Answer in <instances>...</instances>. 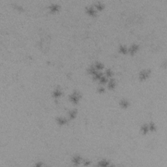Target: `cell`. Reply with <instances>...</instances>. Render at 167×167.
Segmentation results:
<instances>
[{"mask_svg": "<svg viewBox=\"0 0 167 167\" xmlns=\"http://www.w3.org/2000/svg\"><path fill=\"white\" fill-rule=\"evenodd\" d=\"M151 71L150 69H143L138 73V79L141 81H144L150 77Z\"/></svg>", "mask_w": 167, "mask_h": 167, "instance_id": "7a4b0ae2", "label": "cell"}, {"mask_svg": "<svg viewBox=\"0 0 167 167\" xmlns=\"http://www.w3.org/2000/svg\"><path fill=\"white\" fill-rule=\"evenodd\" d=\"M52 95L54 98L55 99H59L60 97H61V96L63 95V92L61 91V90L60 88H55L53 90Z\"/></svg>", "mask_w": 167, "mask_h": 167, "instance_id": "ba28073f", "label": "cell"}, {"mask_svg": "<svg viewBox=\"0 0 167 167\" xmlns=\"http://www.w3.org/2000/svg\"><path fill=\"white\" fill-rule=\"evenodd\" d=\"M140 131L143 135H146L149 132V126L148 124H144L140 128Z\"/></svg>", "mask_w": 167, "mask_h": 167, "instance_id": "9a60e30c", "label": "cell"}, {"mask_svg": "<svg viewBox=\"0 0 167 167\" xmlns=\"http://www.w3.org/2000/svg\"><path fill=\"white\" fill-rule=\"evenodd\" d=\"M114 75V72L112 71V70L111 69L108 68L105 71V76L106 78H110V79H112V77Z\"/></svg>", "mask_w": 167, "mask_h": 167, "instance_id": "e0dca14e", "label": "cell"}, {"mask_svg": "<svg viewBox=\"0 0 167 167\" xmlns=\"http://www.w3.org/2000/svg\"><path fill=\"white\" fill-rule=\"evenodd\" d=\"M77 115H78V111L76 110V109H72L69 111L68 116L69 119H74L76 118Z\"/></svg>", "mask_w": 167, "mask_h": 167, "instance_id": "7c38bea8", "label": "cell"}, {"mask_svg": "<svg viewBox=\"0 0 167 167\" xmlns=\"http://www.w3.org/2000/svg\"><path fill=\"white\" fill-rule=\"evenodd\" d=\"M93 66H94V67L95 68V69L99 71L103 69L104 67H105L104 64L102 62H100V61H96V62L93 64Z\"/></svg>", "mask_w": 167, "mask_h": 167, "instance_id": "5bb4252c", "label": "cell"}, {"mask_svg": "<svg viewBox=\"0 0 167 167\" xmlns=\"http://www.w3.org/2000/svg\"><path fill=\"white\" fill-rule=\"evenodd\" d=\"M139 49L140 46L138 44L134 43L130 46L129 48H128V53H129L130 55H134L135 54H136V53H137Z\"/></svg>", "mask_w": 167, "mask_h": 167, "instance_id": "3957f363", "label": "cell"}, {"mask_svg": "<svg viewBox=\"0 0 167 167\" xmlns=\"http://www.w3.org/2000/svg\"><path fill=\"white\" fill-rule=\"evenodd\" d=\"M107 83L108 88L109 90H114L115 87H116V80H114V79H110L108 81Z\"/></svg>", "mask_w": 167, "mask_h": 167, "instance_id": "8fae6325", "label": "cell"}, {"mask_svg": "<svg viewBox=\"0 0 167 167\" xmlns=\"http://www.w3.org/2000/svg\"><path fill=\"white\" fill-rule=\"evenodd\" d=\"M97 166L100 167L110 166V161L107 159H102L97 162Z\"/></svg>", "mask_w": 167, "mask_h": 167, "instance_id": "8992f818", "label": "cell"}, {"mask_svg": "<svg viewBox=\"0 0 167 167\" xmlns=\"http://www.w3.org/2000/svg\"><path fill=\"white\" fill-rule=\"evenodd\" d=\"M71 162L73 164L74 166H79L82 163V159L81 156L79 154H76L74 155H73L71 158Z\"/></svg>", "mask_w": 167, "mask_h": 167, "instance_id": "277c9868", "label": "cell"}, {"mask_svg": "<svg viewBox=\"0 0 167 167\" xmlns=\"http://www.w3.org/2000/svg\"><path fill=\"white\" fill-rule=\"evenodd\" d=\"M99 81L101 84H106V83L108 82V79L105 75H103L101 77V79H99Z\"/></svg>", "mask_w": 167, "mask_h": 167, "instance_id": "d6986e66", "label": "cell"}, {"mask_svg": "<svg viewBox=\"0 0 167 167\" xmlns=\"http://www.w3.org/2000/svg\"><path fill=\"white\" fill-rule=\"evenodd\" d=\"M119 106L124 109H127L130 106V103L129 101L126 99H121L119 103Z\"/></svg>", "mask_w": 167, "mask_h": 167, "instance_id": "30bf717a", "label": "cell"}, {"mask_svg": "<svg viewBox=\"0 0 167 167\" xmlns=\"http://www.w3.org/2000/svg\"><path fill=\"white\" fill-rule=\"evenodd\" d=\"M60 8V6L58 4H55V3H52L48 6V9L52 13H55L57 12H58Z\"/></svg>", "mask_w": 167, "mask_h": 167, "instance_id": "9c48e42d", "label": "cell"}, {"mask_svg": "<svg viewBox=\"0 0 167 167\" xmlns=\"http://www.w3.org/2000/svg\"><path fill=\"white\" fill-rule=\"evenodd\" d=\"M97 92L99 93H101V94H102V93H103L105 92V88L103 87V86H99V87H97Z\"/></svg>", "mask_w": 167, "mask_h": 167, "instance_id": "44dd1931", "label": "cell"}, {"mask_svg": "<svg viewBox=\"0 0 167 167\" xmlns=\"http://www.w3.org/2000/svg\"><path fill=\"white\" fill-rule=\"evenodd\" d=\"M149 126V131L150 132H154V131H155L156 129H157V126H156L155 124L154 123V122L151 121L150 124H148Z\"/></svg>", "mask_w": 167, "mask_h": 167, "instance_id": "ac0fdd59", "label": "cell"}, {"mask_svg": "<svg viewBox=\"0 0 167 167\" xmlns=\"http://www.w3.org/2000/svg\"><path fill=\"white\" fill-rule=\"evenodd\" d=\"M55 121H56L57 124L60 125V126L65 125L68 123V119H67L66 118H65V117H63V116H60L56 118Z\"/></svg>", "mask_w": 167, "mask_h": 167, "instance_id": "52a82bcc", "label": "cell"}, {"mask_svg": "<svg viewBox=\"0 0 167 167\" xmlns=\"http://www.w3.org/2000/svg\"><path fill=\"white\" fill-rule=\"evenodd\" d=\"M42 166H44L43 162H42V161L35 162V167H42Z\"/></svg>", "mask_w": 167, "mask_h": 167, "instance_id": "7402d4cb", "label": "cell"}, {"mask_svg": "<svg viewBox=\"0 0 167 167\" xmlns=\"http://www.w3.org/2000/svg\"><path fill=\"white\" fill-rule=\"evenodd\" d=\"M94 5H95V7L98 10H103L104 9H105V5L100 2H98L96 3H95Z\"/></svg>", "mask_w": 167, "mask_h": 167, "instance_id": "2e32d148", "label": "cell"}, {"mask_svg": "<svg viewBox=\"0 0 167 167\" xmlns=\"http://www.w3.org/2000/svg\"><path fill=\"white\" fill-rule=\"evenodd\" d=\"M83 165L85 166H90L92 163V161L90 160L87 159H83L82 160V163Z\"/></svg>", "mask_w": 167, "mask_h": 167, "instance_id": "ffe728a7", "label": "cell"}, {"mask_svg": "<svg viewBox=\"0 0 167 167\" xmlns=\"http://www.w3.org/2000/svg\"><path fill=\"white\" fill-rule=\"evenodd\" d=\"M118 52L121 54H127L128 53V48L125 44H121L118 47Z\"/></svg>", "mask_w": 167, "mask_h": 167, "instance_id": "4fadbf2b", "label": "cell"}, {"mask_svg": "<svg viewBox=\"0 0 167 167\" xmlns=\"http://www.w3.org/2000/svg\"><path fill=\"white\" fill-rule=\"evenodd\" d=\"M80 98H81V95L79 93V92L78 91H74L70 95L69 97V100L70 101V102H71L73 104H77L80 101Z\"/></svg>", "mask_w": 167, "mask_h": 167, "instance_id": "6da1fadb", "label": "cell"}, {"mask_svg": "<svg viewBox=\"0 0 167 167\" xmlns=\"http://www.w3.org/2000/svg\"><path fill=\"white\" fill-rule=\"evenodd\" d=\"M86 13L90 16H95L96 15H97V10L96 9L93 7V6H87L86 7Z\"/></svg>", "mask_w": 167, "mask_h": 167, "instance_id": "5b68a950", "label": "cell"}]
</instances>
